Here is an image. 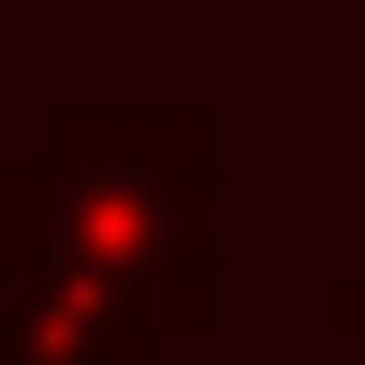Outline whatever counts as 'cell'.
<instances>
[{"instance_id": "obj_1", "label": "cell", "mask_w": 365, "mask_h": 365, "mask_svg": "<svg viewBox=\"0 0 365 365\" xmlns=\"http://www.w3.org/2000/svg\"><path fill=\"white\" fill-rule=\"evenodd\" d=\"M0 195L61 256L122 280L158 329L220 317V122L207 110H49L25 158H0Z\"/></svg>"}, {"instance_id": "obj_2", "label": "cell", "mask_w": 365, "mask_h": 365, "mask_svg": "<svg viewBox=\"0 0 365 365\" xmlns=\"http://www.w3.org/2000/svg\"><path fill=\"white\" fill-rule=\"evenodd\" d=\"M158 317L0 195V365H158Z\"/></svg>"}, {"instance_id": "obj_3", "label": "cell", "mask_w": 365, "mask_h": 365, "mask_svg": "<svg viewBox=\"0 0 365 365\" xmlns=\"http://www.w3.org/2000/svg\"><path fill=\"white\" fill-rule=\"evenodd\" d=\"M317 317H329V329H353V341H365V268H329V292H317Z\"/></svg>"}]
</instances>
